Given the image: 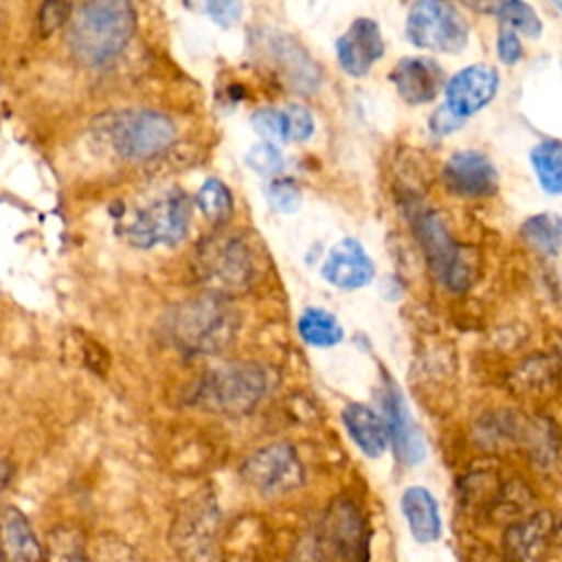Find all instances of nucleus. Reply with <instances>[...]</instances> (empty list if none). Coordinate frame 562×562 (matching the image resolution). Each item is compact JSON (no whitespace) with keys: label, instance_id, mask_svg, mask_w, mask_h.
Masks as SVG:
<instances>
[{"label":"nucleus","instance_id":"obj_9","mask_svg":"<svg viewBox=\"0 0 562 562\" xmlns=\"http://www.w3.org/2000/svg\"><path fill=\"white\" fill-rule=\"evenodd\" d=\"M417 233L435 277L452 290L465 288L470 283V261H465L463 250L454 244L441 220L435 213L424 215Z\"/></svg>","mask_w":562,"mask_h":562},{"label":"nucleus","instance_id":"obj_29","mask_svg":"<svg viewBox=\"0 0 562 562\" xmlns=\"http://www.w3.org/2000/svg\"><path fill=\"white\" fill-rule=\"evenodd\" d=\"M496 50H498L501 61L507 64V66H514L516 61H520V57H522V44H520L516 31H512V29H507V26H501L498 40H496Z\"/></svg>","mask_w":562,"mask_h":562},{"label":"nucleus","instance_id":"obj_23","mask_svg":"<svg viewBox=\"0 0 562 562\" xmlns=\"http://www.w3.org/2000/svg\"><path fill=\"white\" fill-rule=\"evenodd\" d=\"M195 202H198L200 211L204 213V217L213 224H224L233 215V206H235L231 189L217 178H209L200 187Z\"/></svg>","mask_w":562,"mask_h":562},{"label":"nucleus","instance_id":"obj_11","mask_svg":"<svg viewBox=\"0 0 562 562\" xmlns=\"http://www.w3.org/2000/svg\"><path fill=\"white\" fill-rule=\"evenodd\" d=\"M380 408L382 419L386 426L389 441L393 446V452L400 463L404 465H417L426 457V441L422 430L417 428L406 400L395 382L386 380L380 395Z\"/></svg>","mask_w":562,"mask_h":562},{"label":"nucleus","instance_id":"obj_32","mask_svg":"<svg viewBox=\"0 0 562 562\" xmlns=\"http://www.w3.org/2000/svg\"><path fill=\"white\" fill-rule=\"evenodd\" d=\"M457 127H461V119H457L446 105H441L439 110H435L432 112V116H430V130L435 132V134H450V132H454Z\"/></svg>","mask_w":562,"mask_h":562},{"label":"nucleus","instance_id":"obj_7","mask_svg":"<svg viewBox=\"0 0 562 562\" xmlns=\"http://www.w3.org/2000/svg\"><path fill=\"white\" fill-rule=\"evenodd\" d=\"M257 57H261L274 72L296 92L312 94L321 86V70L307 50L288 33L272 29L252 31Z\"/></svg>","mask_w":562,"mask_h":562},{"label":"nucleus","instance_id":"obj_12","mask_svg":"<svg viewBox=\"0 0 562 562\" xmlns=\"http://www.w3.org/2000/svg\"><path fill=\"white\" fill-rule=\"evenodd\" d=\"M501 77L492 66L472 64L461 68L457 75L450 77L446 83V108L457 119H468L483 110L498 90Z\"/></svg>","mask_w":562,"mask_h":562},{"label":"nucleus","instance_id":"obj_28","mask_svg":"<svg viewBox=\"0 0 562 562\" xmlns=\"http://www.w3.org/2000/svg\"><path fill=\"white\" fill-rule=\"evenodd\" d=\"M283 114H285V125H288V138L301 143L314 134V116L307 108H303L299 103H290V105H285Z\"/></svg>","mask_w":562,"mask_h":562},{"label":"nucleus","instance_id":"obj_8","mask_svg":"<svg viewBox=\"0 0 562 562\" xmlns=\"http://www.w3.org/2000/svg\"><path fill=\"white\" fill-rule=\"evenodd\" d=\"M200 277L217 290H239L252 274V259L246 244L237 237H211L200 244L198 263Z\"/></svg>","mask_w":562,"mask_h":562},{"label":"nucleus","instance_id":"obj_31","mask_svg":"<svg viewBox=\"0 0 562 562\" xmlns=\"http://www.w3.org/2000/svg\"><path fill=\"white\" fill-rule=\"evenodd\" d=\"M206 13L222 26H231L233 22L239 20L241 15V4L239 2H231V0H217V2H209Z\"/></svg>","mask_w":562,"mask_h":562},{"label":"nucleus","instance_id":"obj_25","mask_svg":"<svg viewBox=\"0 0 562 562\" xmlns=\"http://www.w3.org/2000/svg\"><path fill=\"white\" fill-rule=\"evenodd\" d=\"M266 200L279 213H294L301 206V189L290 178H272L266 187Z\"/></svg>","mask_w":562,"mask_h":562},{"label":"nucleus","instance_id":"obj_30","mask_svg":"<svg viewBox=\"0 0 562 562\" xmlns=\"http://www.w3.org/2000/svg\"><path fill=\"white\" fill-rule=\"evenodd\" d=\"M70 18V4L66 2H48L40 11V24H42V35H48L57 31L66 20Z\"/></svg>","mask_w":562,"mask_h":562},{"label":"nucleus","instance_id":"obj_33","mask_svg":"<svg viewBox=\"0 0 562 562\" xmlns=\"http://www.w3.org/2000/svg\"><path fill=\"white\" fill-rule=\"evenodd\" d=\"M558 9H560V11H562V2H558Z\"/></svg>","mask_w":562,"mask_h":562},{"label":"nucleus","instance_id":"obj_14","mask_svg":"<svg viewBox=\"0 0 562 562\" xmlns=\"http://www.w3.org/2000/svg\"><path fill=\"white\" fill-rule=\"evenodd\" d=\"M336 55L342 70L351 77H362L384 55L380 26L369 18H358L336 40Z\"/></svg>","mask_w":562,"mask_h":562},{"label":"nucleus","instance_id":"obj_4","mask_svg":"<svg viewBox=\"0 0 562 562\" xmlns=\"http://www.w3.org/2000/svg\"><path fill=\"white\" fill-rule=\"evenodd\" d=\"M468 35V20L450 2L422 0L408 9L406 40L422 50L452 55L465 48Z\"/></svg>","mask_w":562,"mask_h":562},{"label":"nucleus","instance_id":"obj_24","mask_svg":"<svg viewBox=\"0 0 562 562\" xmlns=\"http://www.w3.org/2000/svg\"><path fill=\"white\" fill-rule=\"evenodd\" d=\"M496 15L501 20L503 26L512 29V31H520L527 37H540L542 33V24L538 13L533 11L531 4L518 2V0H509V2H501L496 7Z\"/></svg>","mask_w":562,"mask_h":562},{"label":"nucleus","instance_id":"obj_19","mask_svg":"<svg viewBox=\"0 0 562 562\" xmlns=\"http://www.w3.org/2000/svg\"><path fill=\"white\" fill-rule=\"evenodd\" d=\"M0 553L4 562H40L42 547L22 512L9 507L0 516Z\"/></svg>","mask_w":562,"mask_h":562},{"label":"nucleus","instance_id":"obj_20","mask_svg":"<svg viewBox=\"0 0 562 562\" xmlns=\"http://www.w3.org/2000/svg\"><path fill=\"white\" fill-rule=\"evenodd\" d=\"M299 334L307 345L334 347L342 340L345 331L331 312L321 307H307L299 316Z\"/></svg>","mask_w":562,"mask_h":562},{"label":"nucleus","instance_id":"obj_27","mask_svg":"<svg viewBox=\"0 0 562 562\" xmlns=\"http://www.w3.org/2000/svg\"><path fill=\"white\" fill-rule=\"evenodd\" d=\"M252 127L266 138V143H281L288 138L285 114L274 108H261L252 114Z\"/></svg>","mask_w":562,"mask_h":562},{"label":"nucleus","instance_id":"obj_3","mask_svg":"<svg viewBox=\"0 0 562 562\" xmlns=\"http://www.w3.org/2000/svg\"><path fill=\"white\" fill-rule=\"evenodd\" d=\"M266 393V373L255 362H228L211 369L195 386L193 402L211 413L241 415Z\"/></svg>","mask_w":562,"mask_h":562},{"label":"nucleus","instance_id":"obj_18","mask_svg":"<svg viewBox=\"0 0 562 562\" xmlns=\"http://www.w3.org/2000/svg\"><path fill=\"white\" fill-rule=\"evenodd\" d=\"M402 514L417 542H435L441 536V516L435 496L419 485L406 487L400 501Z\"/></svg>","mask_w":562,"mask_h":562},{"label":"nucleus","instance_id":"obj_26","mask_svg":"<svg viewBox=\"0 0 562 562\" xmlns=\"http://www.w3.org/2000/svg\"><path fill=\"white\" fill-rule=\"evenodd\" d=\"M246 165L259 176H277L283 169V154L272 143H257L246 154Z\"/></svg>","mask_w":562,"mask_h":562},{"label":"nucleus","instance_id":"obj_21","mask_svg":"<svg viewBox=\"0 0 562 562\" xmlns=\"http://www.w3.org/2000/svg\"><path fill=\"white\" fill-rule=\"evenodd\" d=\"M522 237L533 250L542 255L562 252V215L558 213L531 215L522 224Z\"/></svg>","mask_w":562,"mask_h":562},{"label":"nucleus","instance_id":"obj_6","mask_svg":"<svg viewBox=\"0 0 562 562\" xmlns=\"http://www.w3.org/2000/svg\"><path fill=\"white\" fill-rule=\"evenodd\" d=\"M191 217V202L182 191H169L162 198L138 209L127 222L125 237L136 248H151L156 244H178L187 235Z\"/></svg>","mask_w":562,"mask_h":562},{"label":"nucleus","instance_id":"obj_16","mask_svg":"<svg viewBox=\"0 0 562 562\" xmlns=\"http://www.w3.org/2000/svg\"><path fill=\"white\" fill-rule=\"evenodd\" d=\"M321 272H323L325 281H329L336 288L356 290V288L367 285L373 279L375 266H373L371 257L367 255V250L362 248V244L347 237V239H340L329 250V255L323 261Z\"/></svg>","mask_w":562,"mask_h":562},{"label":"nucleus","instance_id":"obj_2","mask_svg":"<svg viewBox=\"0 0 562 562\" xmlns=\"http://www.w3.org/2000/svg\"><path fill=\"white\" fill-rule=\"evenodd\" d=\"M237 329V312L222 296H198L167 314V334L184 351L213 353Z\"/></svg>","mask_w":562,"mask_h":562},{"label":"nucleus","instance_id":"obj_1","mask_svg":"<svg viewBox=\"0 0 562 562\" xmlns=\"http://www.w3.org/2000/svg\"><path fill=\"white\" fill-rule=\"evenodd\" d=\"M136 26L134 7L125 0L86 2L70 20L68 48L88 68L114 59L130 42Z\"/></svg>","mask_w":562,"mask_h":562},{"label":"nucleus","instance_id":"obj_5","mask_svg":"<svg viewBox=\"0 0 562 562\" xmlns=\"http://www.w3.org/2000/svg\"><path fill=\"white\" fill-rule=\"evenodd\" d=\"M108 138L125 160H145L171 145L176 127L171 119L154 110H125L110 119Z\"/></svg>","mask_w":562,"mask_h":562},{"label":"nucleus","instance_id":"obj_10","mask_svg":"<svg viewBox=\"0 0 562 562\" xmlns=\"http://www.w3.org/2000/svg\"><path fill=\"white\" fill-rule=\"evenodd\" d=\"M244 479L261 494H281L303 481L296 452L288 443H272L250 454L241 468Z\"/></svg>","mask_w":562,"mask_h":562},{"label":"nucleus","instance_id":"obj_15","mask_svg":"<svg viewBox=\"0 0 562 562\" xmlns=\"http://www.w3.org/2000/svg\"><path fill=\"white\" fill-rule=\"evenodd\" d=\"M391 81L408 105L432 101L443 88V68L430 57H404L395 64Z\"/></svg>","mask_w":562,"mask_h":562},{"label":"nucleus","instance_id":"obj_22","mask_svg":"<svg viewBox=\"0 0 562 562\" xmlns=\"http://www.w3.org/2000/svg\"><path fill=\"white\" fill-rule=\"evenodd\" d=\"M531 165L536 169L542 191L562 195V143L542 140L531 149Z\"/></svg>","mask_w":562,"mask_h":562},{"label":"nucleus","instance_id":"obj_13","mask_svg":"<svg viewBox=\"0 0 562 562\" xmlns=\"http://www.w3.org/2000/svg\"><path fill=\"white\" fill-rule=\"evenodd\" d=\"M443 182L450 193L461 198H487L498 187L496 167L474 149L457 151L443 167Z\"/></svg>","mask_w":562,"mask_h":562},{"label":"nucleus","instance_id":"obj_17","mask_svg":"<svg viewBox=\"0 0 562 562\" xmlns=\"http://www.w3.org/2000/svg\"><path fill=\"white\" fill-rule=\"evenodd\" d=\"M342 424L353 439V443L371 459H378L389 443L386 426L382 415H378L367 404L351 402L342 408Z\"/></svg>","mask_w":562,"mask_h":562}]
</instances>
